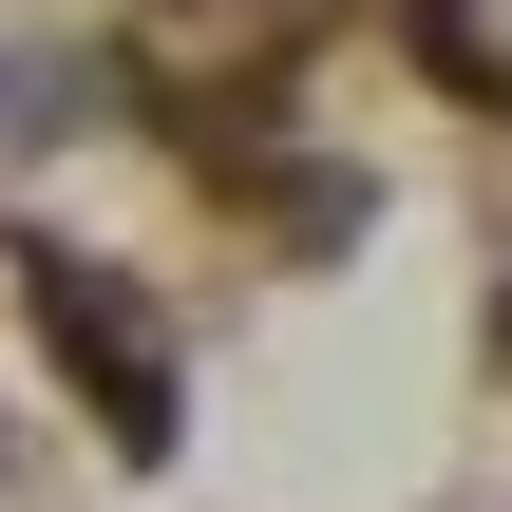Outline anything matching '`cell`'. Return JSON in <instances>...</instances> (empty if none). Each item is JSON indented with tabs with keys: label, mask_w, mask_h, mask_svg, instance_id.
Returning a JSON list of instances; mask_svg holds the SVG:
<instances>
[{
	"label": "cell",
	"mask_w": 512,
	"mask_h": 512,
	"mask_svg": "<svg viewBox=\"0 0 512 512\" xmlns=\"http://www.w3.org/2000/svg\"><path fill=\"white\" fill-rule=\"evenodd\" d=\"M38 323H57V361L95 380V418H114V456H171V361L114 323V285L95 266H38Z\"/></svg>",
	"instance_id": "6da1fadb"
}]
</instances>
